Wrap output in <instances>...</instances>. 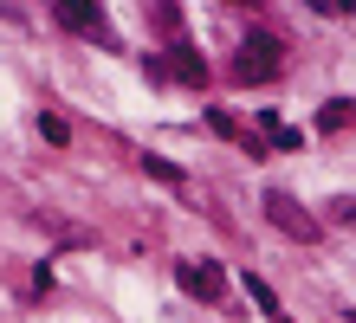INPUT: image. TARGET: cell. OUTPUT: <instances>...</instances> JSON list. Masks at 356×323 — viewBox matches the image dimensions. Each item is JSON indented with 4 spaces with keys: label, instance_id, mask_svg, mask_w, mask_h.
<instances>
[{
    "label": "cell",
    "instance_id": "277c9868",
    "mask_svg": "<svg viewBox=\"0 0 356 323\" xmlns=\"http://www.w3.org/2000/svg\"><path fill=\"white\" fill-rule=\"evenodd\" d=\"M58 26L91 33V39H111V26H104V13L91 7V0H58Z\"/></svg>",
    "mask_w": 356,
    "mask_h": 323
},
{
    "label": "cell",
    "instance_id": "8fae6325",
    "mask_svg": "<svg viewBox=\"0 0 356 323\" xmlns=\"http://www.w3.org/2000/svg\"><path fill=\"white\" fill-rule=\"evenodd\" d=\"M330 220H337V226H356V194H343V201H330Z\"/></svg>",
    "mask_w": 356,
    "mask_h": 323
},
{
    "label": "cell",
    "instance_id": "30bf717a",
    "mask_svg": "<svg viewBox=\"0 0 356 323\" xmlns=\"http://www.w3.org/2000/svg\"><path fill=\"white\" fill-rule=\"evenodd\" d=\"M39 136H46V142H58V149H65V142H72V123H65V117H39Z\"/></svg>",
    "mask_w": 356,
    "mask_h": 323
},
{
    "label": "cell",
    "instance_id": "3957f363",
    "mask_svg": "<svg viewBox=\"0 0 356 323\" xmlns=\"http://www.w3.org/2000/svg\"><path fill=\"white\" fill-rule=\"evenodd\" d=\"M175 285L188 297H201V304H220V297H227V272L214 265V258H181V265H175Z\"/></svg>",
    "mask_w": 356,
    "mask_h": 323
},
{
    "label": "cell",
    "instance_id": "7a4b0ae2",
    "mask_svg": "<svg viewBox=\"0 0 356 323\" xmlns=\"http://www.w3.org/2000/svg\"><path fill=\"white\" fill-rule=\"evenodd\" d=\"M266 220L279 226L285 240H298V246H318V240H324V220H311V213L291 201L285 188H266Z\"/></svg>",
    "mask_w": 356,
    "mask_h": 323
},
{
    "label": "cell",
    "instance_id": "9c48e42d",
    "mask_svg": "<svg viewBox=\"0 0 356 323\" xmlns=\"http://www.w3.org/2000/svg\"><path fill=\"white\" fill-rule=\"evenodd\" d=\"M143 175H149V181H162V188H188V175H181L175 162H162V156H143Z\"/></svg>",
    "mask_w": 356,
    "mask_h": 323
},
{
    "label": "cell",
    "instance_id": "8992f818",
    "mask_svg": "<svg viewBox=\"0 0 356 323\" xmlns=\"http://www.w3.org/2000/svg\"><path fill=\"white\" fill-rule=\"evenodd\" d=\"M318 129H330V136H337V129H356V97H330L318 110Z\"/></svg>",
    "mask_w": 356,
    "mask_h": 323
},
{
    "label": "cell",
    "instance_id": "6da1fadb",
    "mask_svg": "<svg viewBox=\"0 0 356 323\" xmlns=\"http://www.w3.org/2000/svg\"><path fill=\"white\" fill-rule=\"evenodd\" d=\"M279 72H285V46L272 33H246L234 52V84H272Z\"/></svg>",
    "mask_w": 356,
    "mask_h": 323
},
{
    "label": "cell",
    "instance_id": "5b68a950",
    "mask_svg": "<svg viewBox=\"0 0 356 323\" xmlns=\"http://www.w3.org/2000/svg\"><path fill=\"white\" fill-rule=\"evenodd\" d=\"M169 72H175L181 84H195V91L207 84V65H201V52L188 46V39H181V46H169Z\"/></svg>",
    "mask_w": 356,
    "mask_h": 323
},
{
    "label": "cell",
    "instance_id": "ba28073f",
    "mask_svg": "<svg viewBox=\"0 0 356 323\" xmlns=\"http://www.w3.org/2000/svg\"><path fill=\"white\" fill-rule=\"evenodd\" d=\"M246 297H253V304H259L272 323H285V310H279V297H272V285H266V278H253V272H246Z\"/></svg>",
    "mask_w": 356,
    "mask_h": 323
},
{
    "label": "cell",
    "instance_id": "52a82bcc",
    "mask_svg": "<svg viewBox=\"0 0 356 323\" xmlns=\"http://www.w3.org/2000/svg\"><path fill=\"white\" fill-rule=\"evenodd\" d=\"M259 129H266V136L279 142V149H298V142H305V136H298V129H291V123H285L279 110H259Z\"/></svg>",
    "mask_w": 356,
    "mask_h": 323
}]
</instances>
